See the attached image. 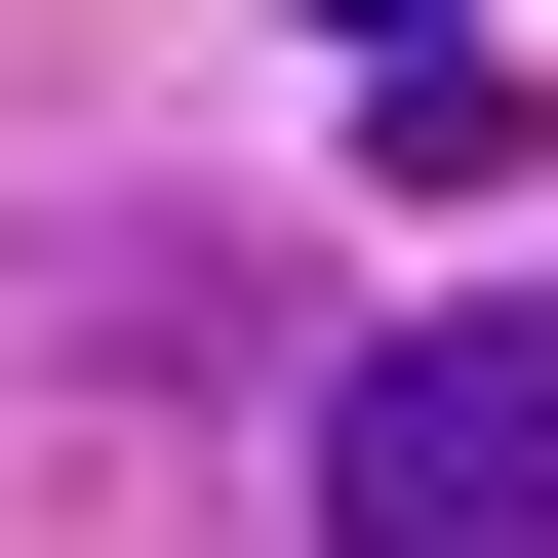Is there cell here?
Masks as SVG:
<instances>
[{
  "label": "cell",
  "mask_w": 558,
  "mask_h": 558,
  "mask_svg": "<svg viewBox=\"0 0 558 558\" xmlns=\"http://www.w3.org/2000/svg\"><path fill=\"white\" fill-rule=\"evenodd\" d=\"M319 558H558V319H360L319 360Z\"/></svg>",
  "instance_id": "cell-1"
}]
</instances>
